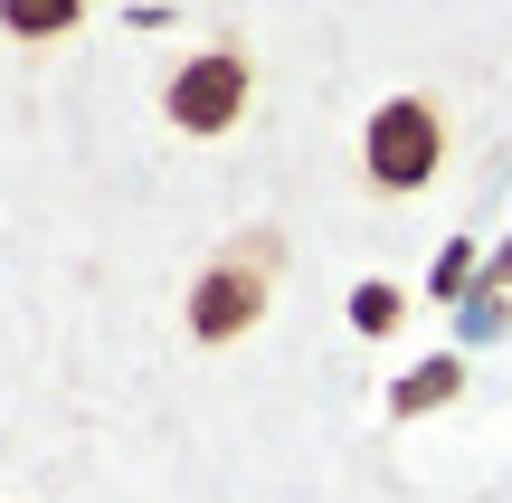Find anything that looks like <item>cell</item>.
Segmentation results:
<instances>
[{"label": "cell", "mask_w": 512, "mask_h": 503, "mask_svg": "<svg viewBox=\"0 0 512 503\" xmlns=\"http://www.w3.org/2000/svg\"><path fill=\"white\" fill-rule=\"evenodd\" d=\"M456 390H465V361H456V352H437V361H418V371L389 390V418H427V409H446Z\"/></svg>", "instance_id": "cell-4"}, {"label": "cell", "mask_w": 512, "mask_h": 503, "mask_svg": "<svg viewBox=\"0 0 512 503\" xmlns=\"http://www.w3.org/2000/svg\"><path fill=\"white\" fill-rule=\"evenodd\" d=\"M351 323H361V333H389V323H399V285H361V295H351Z\"/></svg>", "instance_id": "cell-6"}, {"label": "cell", "mask_w": 512, "mask_h": 503, "mask_svg": "<svg viewBox=\"0 0 512 503\" xmlns=\"http://www.w3.org/2000/svg\"><path fill=\"white\" fill-rule=\"evenodd\" d=\"M275 276H285V238H275V228H247V238H228L219 257L190 276V295H181L190 342H209V352L247 342L256 323H266V304H275Z\"/></svg>", "instance_id": "cell-1"}, {"label": "cell", "mask_w": 512, "mask_h": 503, "mask_svg": "<svg viewBox=\"0 0 512 503\" xmlns=\"http://www.w3.org/2000/svg\"><path fill=\"white\" fill-rule=\"evenodd\" d=\"M76 19H86V0H0V29L19 38V48H48V38H67Z\"/></svg>", "instance_id": "cell-5"}, {"label": "cell", "mask_w": 512, "mask_h": 503, "mask_svg": "<svg viewBox=\"0 0 512 503\" xmlns=\"http://www.w3.org/2000/svg\"><path fill=\"white\" fill-rule=\"evenodd\" d=\"M437 171H446V105L437 95H389L361 124V181L380 200H418Z\"/></svg>", "instance_id": "cell-2"}, {"label": "cell", "mask_w": 512, "mask_h": 503, "mask_svg": "<svg viewBox=\"0 0 512 503\" xmlns=\"http://www.w3.org/2000/svg\"><path fill=\"white\" fill-rule=\"evenodd\" d=\"M247 105H256V57L238 48V38H219V48L181 57V67H171V86H162L171 133H190V143H219V133H238Z\"/></svg>", "instance_id": "cell-3"}]
</instances>
